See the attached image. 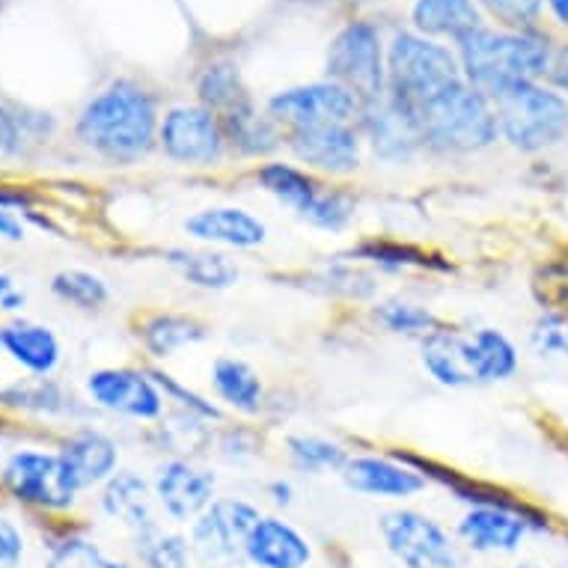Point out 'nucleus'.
Listing matches in <instances>:
<instances>
[{
    "label": "nucleus",
    "instance_id": "nucleus-1",
    "mask_svg": "<svg viewBox=\"0 0 568 568\" xmlns=\"http://www.w3.org/2000/svg\"><path fill=\"white\" fill-rule=\"evenodd\" d=\"M554 48L557 42L545 28L506 30L483 24L456 42V57L467 84L497 102L515 87L545 81Z\"/></svg>",
    "mask_w": 568,
    "mask_h": 568
},
{
    "label": "nucleus",
    "instance_id": "nucleus-2",
    "mask_svg": "<svg viewBox=\"0 0 568 568\" xmlns=\"http://www.w3.org/2000/svg\"><path fill=\"white\" fill-rule=\"evenodd\" d=\"M159 122L155 95L122 78L84 104L75 134L99 159L125 168L159 146Z\"/></svg>",
    "mask_w": 568,
    "mask_h": 568
},
{
    "label": "nucleus",
    "instance_id": "nucleus-3",
    "mask_svg": "<svg viewBox=\"0 0 568 568\" xmlns=\"http://www.w3.org/2000/svg\"><path fill=\"white\" fill-rule=\"evenodd\" d=\"M417 125L423 150L435 155H479L500 140L494 102L465 78L419 104Z\"/></svg>",
    "mask_w": 568,
    "mask_h": 568
},
{
    "label": "nucleus",
    "instance_id": "nucleus-4",
    "mask_svg": "<svg viewBox=\"0 0 568 568\" xmlns=\"http://www.w3.org/2000/svg\"><path fill=\"white\" fill-rule=\"evenodd\" d=\"M196 99L224 125L230 152H239L242 159H268L280 150L283 129L268 113H260L233 63L221 60L205 65L196 78Z\"/></svg>",
    "mask_w": 568,
    "mask_h": 568
},
{
    "label": "nucleus",
    "instance_id": "nucleus-5",
    "mask_svg": "<svg viewBox=\"0 0 568 568\" xmlns=\"http://www.w3.org/2000/svg\"><path fill=\"white\" fill-rule=\"evenodd\" d=\"M497 129L506 150L539 159L568 143V99L548 81H530L494 102Z\"/></svg>",
    "mask_w": 568,
    "mask_h": 568
},
{
    "label": "nucleus",
    "instance_id": "nucleus-6",
    "mask_svg": "<svg viewBox=\"0 0 568 568\" xmlns=\"http://www.w3.org/2000/svg\"><path fill=\"white\" fill-rule=\"evenodd\" d=\"M462 81L456 48L417 30H399L387 45V95L417 113L432 95Z\"/></svg>",
    "mask_w": 568,
    "mask_h": 568
},
{
    "label": "nucleus",
    "instance_id": "nucleus-7",
    "mask_svg": "<svg viewBox=\"0 0 568 568\" xmlns=\"http://www.w3.org/2000/svg\"><path fill=\"white\" fill-rule=\"evenodd\" d=\"M256 182L268 196H274L283 209L322 233H343L354 221L357 203L352 194L339 187H327L318 182L316 173H310L301 164L286 161H265L256 170Z\"/></svg>",
    "mask_w": 568,
    "mask_h": 568
},
{
    "label": "nucleus",
    "instance_id": "nucleus-8",
    "mask_svg": "<svg viewBox=\"0 0 568 568\" xmlns=\"http://www.w3.org/2000/svg\"><path fill=\"white\" fill-rule=\"evenodd\" d=\"M327 78L364 104L387 95V45L373 21L345 24L327 48Z\"/></svg>",
    "mask_w": 568,
    "mask_h": 568
},
{
    "label": "nucleus",
    "instance_id": "nucleus-9",
    "mask_svg": "<svg viewBox=\"0 0 568 568\" xmlns=\"http://www.w3.org/2000/svg\"><path fill=\"white\" fill-rule=\"evenodd\" d=\"M384 548L402 568H465V548L453 532L419 509H390L378 518Z\"/></svg>",
    "mask_w": 568,
    "mask_h": 568
},
{
    "label": "nucleus",
    "instance_id": "nucleus-10",
    "mask_svg": "<svg viewBox=\"0 0 568 568\" xmlns=\"http://www.w3.org/2000/svg\"><path fill=\"white\" fill-rule=\"evenodd\" d=\"M262 518L260 506L242 497H215L187 532L191 554L203 568H233L244 559V545Z\"/></svg>",
    "mask_w": 568,
    "mask_h": 568
},
{
    "label": "nucleus",
    "instance_id": "nucleus-11",
    "mask_svg": "<svg viewBox=\"0 0 568 568\" xmlns=\"http://www.w3.org/2000/svg\"><path fill=\"white\" fill-rule=\"evenodd\" d=\"M159 150L179 168H221L230 143L215 113L203 104H176L159 122Z\"/></svg>",
    "mask_w": 568,
    "mask_h": 568
},
{
    "label": "nucleus",
    "instance_id": "nucleus-12",
    "mask_svg": "<svg viewBox=\"0 0 568 568\" xmlns=\"http://www.w3.org/2000/svg\"><path fill=\"white\" fill-rule=\"evenodd\" d=\"M0 479L19 504L51 509V513L72 509L81 491L60 453H42V449L12 453Z\"/></svg>",
    "mask_w": 568,
    "mask_h": 568
},
{
    "label": "nucleus",
    "instance_id": "nucleus-13",
    "mask_svg": "<svg viewBox=\"0 0 568 568\" xmlns=\"http://www.w3.org/2000/svg\"><path fill=\"white\" fill-rule=\"evenodd\" d=\"M265 113L283 131L313 129V125H334V122H357L361 102L343 84L325 78L316 84L280 90L265 102Z\"/></svg>",
    "mask_w": 568,
    "mask_h": 568
},
{
    "label": "nucleus",
    "instance_id": "nucleus-14",
    "mask_svg": "<svg viewBox=\"0 0 568 568\" xmlns=\"http://www.w3.org/2000/svg\"><path fill=\"white\" fill-rule=\"evenodd\" d=\"M283 143L290 146L301 168L316 176H352L364 164V134L357 122L283 131Z\"/></svg>",
    "mask_w": 568,
    "mask_h": 568
},
{
    "label": "nucleus",
    "instance_id": "nucleus-15",
    "mask_svg": "<svg viewBox=\"0 0 568 568\" xmlns=\"http://www.w3.org/2000/svg\"><path fill=\"white\" fill-rule=\"evenodd\" d=\"M419 364L432 382H438L440 387H449V390L488 387L474 327L465 331V327L440 322L429 336L419 339Z\"/></svg>",
    "mask_w": 568,
    "mask_h": 568
},
{
    "label": "nucleus",
    "instance_id": "nucleus-16",
    "mask_svg": "<svg viewBox=\"0 0 568 568\" xmlns=\"http://www.w3.org/2000/svg\"><path fill=\"white\" fill-rule=\"evenodd\" d=\"M87 393L99 408L138 423H159L168 410V396L161 393L155 375L129 366H108L90 373Z\"/></svg>",
    "mask_w": 568,
    "mask_h": 568
},
{
    "label": "nucleus",
    "instance_id": "nucleus-17",
    "mask_svg": "<svg viewBox=\"0 0 568 568\" xmlns=\"http://www.w3.org/2000/svg\"><path fill=\"white\" fill-rule=\"evenodd\" d=\"M159 513L173 524H194L217 497V476L194 458L173 456L161 462L152 479Z\"/></svg>",
    "mask_w": 568,
    "mask_h": 568
},
{
    "label": "nucleus",
    "instance_id": "nucleus-18",
    "mask_svg": "<svg viewBox=\"0 0 568 568\" xmlns=\"http://www.w3.org/2000/svg\"><path fill=\"white\" fill-rule=\"evenodd\" d=\"M530 536V518L506 506H467L456 524L458 545L479 557H513Z\"/></svg>",
    "mask_w": 568,
    "mask_h": 568
},
{
    "label": "nucleus",
    "instance_id": "nucleus-19",
    "mask_svg": "<svg viewBox=\"0 0 568 568\" xmlns=\"http://www.w3.org/2000/svg\"><path fill=\"white\" fill-rule=\"evenodd\" d=\"M339 476L354 494L375 497V500H399V504L414 500L417 494L429 488V479L396 453L393 456H375V453L352 456Z\"/></svg>",
    "mask_w": 568,
    "mask_h": 568
},
{
    "label": "nucleus",
    "instance_id": "nucleus-20",
    "mask_svg": "<svg viewBox=\"0 0 568 568\" xmlns=\"http://www.w3.org/2000/svg\"><path fill=\"white\" fill-rule=\"evenodd\" d=\"M357 129L364 134L366 146L375 152V159L387 161V164H405L423 150L417 113L393 102L390 95H384L373 104H364Z\"/></svg>",
    "mask_w": 568,
    "mask_h": 568
},
{
    "label": "nucleus",
    "instance_id": "nucleus-21",
    "mask_svg": "<svg viewBox=\"0 0 568 568\" xmlns=\"http://www.w3.org/2000/svg\"><path fill=\"white\" fill-rule=\"evenodd\" d=\"M187 239L205 247H224V251H256L268 242V226L262 217L242 209V205H209L200 209L182 224Z\"/></svg>",
    "mask_w": 568,
    "mask_h": 568
},
{
    "label": "nucleus",
    "instance_id": "nucleus-22",
    "mask_svg": "<svg viewBox=\"0 0 568 568\" xmlns=\"http://www.w3.org/2000/svg\"><path fill=\"white\" fill-rule=\"evenodd\" d=\"M313 554L307 532L280 515H262L244 545V562L253 568H307Z\"/></svg>",
    "mask_w": 568,
    "mask_h": 568
},
{
    "label": "nucleus",
    "instance_id": "nucleus-23",
    "mask_svg": "<svg viewBox=\"0 0 568 568\" xmlns=\"http://www.w3.org/2000/svg\"><path fill=\"white\" fill-rule=\"evenodd\" d=\"M102 509L108 518L129 527L131 536H140V532L152 530L155 524H161L152 483L134 474V470H116L104 483Z\"/></svg>",
    "mask_w": 568,
    "mask_h": 568
},
{
    "label": "nucleus",
    "instance_id": "nucleus-24",
    "mask_svg": "<svg viewBox=\"0 0 568 568\" xmlns=\"http://www.w3.org/2000/svg\"><path fill=\"white\" fill-rule=\"evenodd\" d=\"M60 458L69 467L75 485L84 491L90 485H104L120 467V447L104 432L81 429L69 435L60 447Z\"/></svg>",
    "mask_w": 568,
    "mask_h": 568
},
{
    "label": "nucleus",
    "instance_id": "nucleus-25",
    "mask_svg": "<svg viewBox=\"0 0 568 568\" xmlns=\"http://www.w3.org/2000/svg\"><path fill=\"white\" fill-rule=\"evenodd\" d=\"M410 21L423 37L449 39L453 45L485 24L476 0H414Z\"/></svg>",
    "mask_w": 568,
    "mask_h": 568
},
{
    "label": "nucleus",
    "instance_id": "nucleus-26",
    "mask_svg": "<svg viewBox=\"0 0 568 568\" xmlns=\"http://www.w3.org/2000/svg\"><path fill=\"white\" fill-rule=\"evenodd\" d=\"M138 336L152 357L168 361V357H176L182 348L203 343L209 336V327L196 316H187V313L161 310V313H150V316L140 318Z\"/></svg>",
    "mask_w": 568,
    "mask_h": 568
},
{
    "label": "nucleus",
    "instance_id": "nucleus-27",
    "mask_svg": "<svg viewBox=\"0 0 568 568\" xmlns=\"http://www.w3.org/2000/svg\"><path fill=\"white\" fill-rule=\"evenodd\" d=\"M164 262L176 271L179 277L185 280L187 286L203 292H226L233 290L242 271L230 260L226 253L215 247H203V251H191V247H173L164 253Z\"/></svg>",
    "mask_w": 568,
    "mask_h": 568
},
{
    "label": "nucleus",
    "instance_id": "nucleus-28",
    "mask_svg": "<svg viewBox=\"0 0 568 568\" xmlns=\"http://www.w3.org/2000/svg\"><path fill=\"white\" fill-rule=\"evenodd\" d=\"M3 352L30 375H51L60 364V339L37 322H12L3 327Z\"/></svg>",
    "mask_w": 568,
    "mask_h": 568
},
{
    "label": "nucleus",
    "instance_id": "nucleus-29",
    "mask_svg": "<svg viewBox=\"0 0 568 568\" xmlns=\"http://www.w3.org/2000/svg\"><path fill=\"white\" fill-rule=\"evenodd\" d=\"M212 387H215L217 402H224L235 414L253 417L265 405V384L260 373L239 357H217L212 364Z\"/></svg>",
    "mask_w": 568,
    "mask_h": 568
},
{
    "label": "nucleus",
    "instance_id": "nucleus-30",
    "mask_svg": "<svg viewBox=\"0 0 568 568\" xmlns=\"http://www.w3.org/2000/svg\"><path fill=\"white\" fill-rule=\"evenodd\" d=\"M283 447H286V458H290L292 470L310 476L343 474L345 462L352 458V453L343 444L322 438V435H307V432L290 435Z\"/></svg>",
    "mask_w": 568,
    "mask_h": 568
},
{
    "label": "nucleus",
    "instance_id": "nucleus-31",
    "mask_svg": "<svg viewBox=\"0 0 568 568\" xmlns=\"http://www.w3.org/2000/svg\"><path fill=\"white\" fill-rule=\"evenodd\" d=\"M69 402L65 393L60 390V384L48 382L45 375H33V378H21V382L10 384L0 390V405L16 410H28V414H45V417H54V414H65L69 410Z\"/></svg>",
    "mask_w": 568,
    "mask_h": 568
},
{
    "label": "nucleus",
    "instance_id": "nucleus-32",
    "mask_svg": "<svg viewBox=\"0 0 568 568\" xmlns=\"http://www.w3.org/2000/svg\"><path fill=\"white\" fill-rule=\"evenodd\" d=\"M373 322L384 327L387 334L410 336V339H423L440 325V318L426 304H417V301L408 298H390L375 304Z\"/></svg>",
    "mask_w": 568,
    "mask_h": 568
},
{
    "label": "nucleus",
    "instance_id": "nucleus-33",
    "mask_svg": "<svg viewBox=\"0 0 568 568\" xmlns=\"http://www.w3.org/2000/svg\"><path fill=\"white\" fill-rule=\"evenodd\" d=\"M134 550H138L143 568H191V541L176 530H168L164 524H155L152 530L134 536Z\"/></svg>",
    "mask_w": 568,
    "mask_h": 568
},
{
    "label": "nucleus",
    "instance_id": "nucleus-34",
    "mask_svg": "<svg viewBox=\"0 0 568 568\" xmlns=\"http://www.w3.org/2000/svg\"><path fill=\"white\" fill-rule=\"evenodd\" d=\"M51 292H54L57 298L78 310H102L111 301L108 283L99 274L84 268H65L60 274H54Z\"/></svg>",
    "mask_w": 568,
    "mask_h": 568
},
{
    "label": "nucleus",
    "instance_id": "nucleus-35",
    "mask_svg": "<svg viewBox=\"0 0 568 568\" xmlns=\"http://www.w3.org/2000/svg\"><path fill=\"white\" fill-rule=\"evenodd\" d=\"M530 290L539 310H568V247L548 253L536 265Z\"/></svg>",
    "mask_w": 568,
    "mask_h": 568
},
{
    "label": "nucleus",
    "instance_id": "nucleus-36",
    "mask_svg": "<svg viewBox=\"0 0 568 568\" xmlns=\"http://www.w3.org/2000/svg\"><path fill=\"white\" fill-rule=\"evenodd\" d=\"M527 345L539 361H568V310H539L527 331Z\"/></svg>",
    "mask_w": 568,
    "mask_h": 568
},
{
    "label": "nucleus",
    "instance_id": "nucleus-37",
    "mask_svg": "<svg viewBox=\"0 0 568 568\" xmlns=\"http://www.w3.org/2000/svg\"><path fill=\"white\" fill-rule=\"evenodd\" d=\"M48 568H129V562L111 557L84 536H69L60 545H51Z\"/></svg>",
    "mask_w": 568,
    "mask_h": 568
},
{
    "label": "nucleus",
    "instance_id": "nucleus-38",
    "mask_svg": "<svg viewBox=\"0 0 568 568\" xmlns=\"http://www.w3.org/2000/svg\"><path fill=\"white\" fill-rule=\"evenodd\" d=\"M483 16L494 21V28L530 30L541 28L545 0H476Z\"/></svg>",
    "mask_w": 568,
    "mask_h": 568
},
{
    "label": "nucleus",
    "instance_id": "nucleus-39",
    "mask_svg": "<svg viewBox=\"0 0 568 568\" xmlns=\"http://www.w3.org/2000/svg\"><path fill=\"white\" fill-rule=\"evenodd\" d=\"M354 256L364 262H373V265H382L387 271H399V268H426L429 265V256L410 244L399 242H364Z\"/></svg>",
    "mask_w": 568,
    "mask_h": 568
},
{
    "label": "nucleus",
    "instance_id": "nucleus-40",
    "mask_svg": "<svg viewBox=\"0 0 568 568\" xmlns=\"http://www.w3.org/2000/svg\"><path fill=\"white\" fill-rule=\"evenodd\" d=\"M152 375H155L161 393L168 396V402H176L179 410H185V414H191V417L205 419V423H215V419H221V408H217L215 402H209L205 396H200V393H194L191 387H185V384H179L170 373L155 369Z\"/></svg>",
    "mask_w": 568,
    "mask_h": 568
},
{
    "label": "nucleus",
    "instance_id": "nucleus-41",
    "mask_svg": "<svg viewBox=\"0 0 568 568\" xmlns=\"http://www.w3.org/2000/svg\"><path fill=\"white\" fill-rule=\"evenodd\" d=\"M217 453H221L226 462L242 465V462H247V458H256L260 444H256V435H253V432L230 429L226 435H221V440H217Z\"/></svg>",
    "mask_w": 568,
    "mask_h": 568
},
{
    "label": "nucleus",
    "instance_id": "nucleus-42",
    "mask_svg": "<svg viewBox=\"0 0 568 568\" xmlns=\"http://www.w3.org/2000/svg\"><path fill=\"white\" fill-rule=\"evenodd\" d=\"M24 554V539L16 524L0 518V568H16Z\"/></svg>",
    "mask_w": 568,
    "mask_h": 568
},
{
    "label": "nucleus",
    "instance_id": "nucleus-43",
    "mask_svg": "<svg viewBox=\"0 0 568 568\" xmlns=\"http://www.w3.org/2000/svg\"><path fill=\"white\" fill-rule=\"evenodd\" d=\"M545 81H548L554 90H559V93L568 99V42H557V48H554V57H550L548 75H545Z\"/></svg>",
    "mask_w": 568,
    "mask_h": 568
},
{
    "label": "nucleus",
    "instance_id": "nucleus-44",
    "mask_svg": "<svg viewBox=\"0 0 568 568\" xmlns=\"http://www.w3.org/2000/svg\"><path fill=\"white\" fill-rule=\"evenodd\" d=\"M19 125H16L10 113L0 108V155H12L19 150Z\"/></svg>",
    "mask_w": 568,
    "mask_h": 568
},
{
    "label": "nucleus",
    "instance_id": "nucleus-45",
    "mask_svg": "<svg viewBox=\"0 0 568 568\" xmlns=\"http://www.w3.org/2000/svg\"><path fill=\"white\" fill-rule=\"evenodd\" d=\"M265 494L274 506H292V500H295V488H292L290 479H274V483H268Z\"/></svg>",
    "mask_w": 568,
    "mask_h": 568
},
{
    "label": "nucleus",
    "instance_id": "nucleus-46",
    "mask_svg": "<svg viewBox=\"0 0 568 568\" xmlns=\"http://www.w3.org/2000/svg\"><path fill=\"white\" fill-rule=\"evenodd\" d=\"M0 239L7 242H21L24 239V226L16 215H10V209H0Z\"/></svg>",
    "mask_w": 568,
    "mask_h": 568
},
{
    "label": "nucleus",
    "instance_id": "nucleus-47",
    "mask_svg": "<svg viewBox=\"0 0 568 568\" xmlns=\"http://www.w3.org/2000/svg\"><path fill=\"white\" fill-rule=\"evenodd\" d=\"M545 12L554 28L568 33V0H545Z\"/></svg>",
    "mask_w": 568,
    "mask_h": 568
},
{
    "label": "nucleus",
    "instance_id": "nucleus-48",
    "mask_svg": "<svg viewBox=\"0 0 568 568\" xmlns=\"http://www.w3.org/2000/svg\"><path fill=\"white\" fill-rule=\"evenodd\" d=\"M30 203L28 194L12 191V187H0V209H24Z\"/></svg>",
    "mask_w": 568,
    "mask_h": 568
},
{
    "label": "nucleus",
    "instance_id": "nucleus-49",
    "mask_svg": "<svg viewBox=\"0 0 568 568\" xmlns=\"http://www.w3.org/2000/svg\"><path fill=\"white\" fill-rule=\"evenodd\" d=\"M10 292H16V283H12L10 274H0V298H7Z\"/></svg>",
    "mask_w": 568,
    "mask_h": 568
},
{
    "label": "nucleus",
    "instance_id": "nucleus-50",
    "mask_svg": "<svg viewBox=\"0 0 568 568\" xmlns=\"http://www.w3.org/2000/svg\"><path fill=\"white\" fill-rule=\"evenodd\" d=\"M509 568H548L545 562H536V559H518V562H513Z\"/></svg>",
    "mask_w": 568,
    "mask_h": 568
},
{
    "label": "nucleus",
    "instance_id": "nucleus-51",
    "mask_svg": "<svg viewBox=\"0 0 568 568\" xmlns=\"http://www.w3.org/2000/svg\"><path fill=\"white\" fill-rule=\"evenodd\" d=\"M0 348H3V327H0Z\"/></svg>",
    "mask_w": 568,
    "mask_h": 568
}]
</instances>
